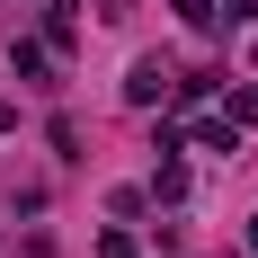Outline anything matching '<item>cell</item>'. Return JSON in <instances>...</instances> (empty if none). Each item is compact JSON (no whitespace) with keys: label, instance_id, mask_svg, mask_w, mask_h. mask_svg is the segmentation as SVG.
I'll return each instance as SVG.
<instances>
[{"label":"cell","instance_id":"cell-1","mask_svg":"<svg viewBox=\"0 0 258 258\" xmlns=\"http://www.w3.org/2000/svg\"><path fill=\"white\" fill-rule=\"evenodd\" d=\"M169 89H178V72H169V53H143V62L125 72V107H160Z\"/></svg>","mask_w":258,"mask_h":258},{"label":"cell","instance_id":"cell-2","mask_svg":"<svg viewBox=\"0 0 258 258\" xmlns=\"http://www.w3.org/2000/svg\"><path fill=\"white\" fill-rule=\"evenodd\" d=\"M9 72L36 80V89H53V45H45V36H18V45H9Z\"/></svg>","mask_w":258,"mask_h":258},{"label":"cell","instance_id":"cell-3","mask_svg":"<svg viewBox=\"0 0 258 258\" xmlns=\"http://www.w3.org/2000/svg\"><path fill=\"white\" fill-rule=\"evenodd\" d=\"M196 143H205V152H240V125H232V116H205Z\"/></svg>","mask_w":258,"mask_h":258},{"label":"cell","instance_id":"cell-4","mask_svg":"<svg viewBox=\"0 0 258 258\" xmlns=\"http://www.w3.org/2000/svg\"><path fill=\"white\" fill-rule=\"evenodd\" d=\"M152 196H169V205H178V196H187V169H178V152H169V160H160V169H152Z\"/></svg>","mask_w":258,"mask_h":258},{"label":"cell","instance_id":"cell-5","mask_svg":"<svg viewBox=\"0 0 258 258\" xmlns=\"http://www.w3.org/2000/svg\"><path fill=\"white\" fill-rule=\"evenodd\" d=\"M178 18L196 27V36H214V27H223V9H214V0H178Z\"/></svg>","mask_w":258,"mask_h":258},{"label":"cell","instance_id":"cell-6","mask_svg":"<svg viewBox=\"0 0 258 258\" xmlns=\"http://www.w3.org/2000/svg\"><path fill=\"white\" fill-rule=\"evenodd\" d=\"M232 125H258V89H249V80L232 89Z\"/></svg>","mask_w":258,"mask_h":258},{"label":"cell","instance_id":"cell-7","mask_svg":"<svg viewBox=\"0 0 258 258\" xmlns=\"http://www.w3.org/2000/svg\"><path fill=\"white\" fill-rule=\"evenodd\" d=\"M98 258H134V232H107V240H98Z\"/></svg>","mask_w":258,"mask_h":258},{"label":"cell","instance_id":"cell-8","mask_svg":"<svg viewBox=\"0 0 258 258\" xmlns=\"http://www.w3.org/2000/svg\"><path fill=\"white\" fill-rule=\"evenodd\" d=\"M232 18H240V27H258V0H232Z\"/></svg>","mask_w":258,"mask_h":258},{"label":"cell","instance_id":"cell-9","mask_svg":"<svg viewBox=\"0 0 258 258\" xmlns=\"http://www.w3.org/2000/svg\"><path fill=\"white\" fill-rule=\"evenodd\" d=\"M249 258H258V214H249Z\"/></svg>","mask_w":258,"mask_h":258}]
</instances>
